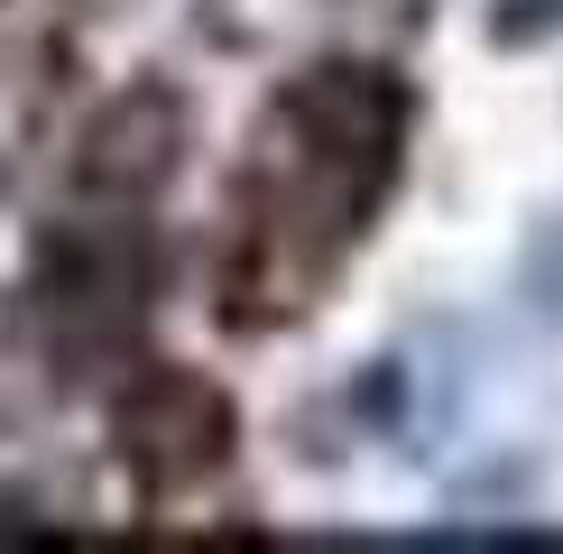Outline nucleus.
<instances>
[{
    "mask_svg": "<svg viewBox=\"0 0 563 554\" xmlns=\"http://www.w3.org/2000/svg\"><path fill=\"white\" fill-rule=\"evenodd\" d=\"M185 157V102L167 84H130L121 102L92 111L84 148H75V185L92 203H148Z\"/></svg>",
    "mask_w": 563,
    "mask_h": 554,
    "instance_id": "nucleus-4",
    "label": "nucleus"
},
{
    "mask_svg": "<svg viewBox=\"0 0 563 554\" xmlns=\"http://www.w3.org/2000/svg\"><path fill=\"white\" fill-rule=\"evenodd\" d=\"M407 148V92L379 65H314L268 121V203L250 213L260 287H305L333 250L379 213Z\"/></svg>",
    "mask_w": 563,
    "mask_h": 554,
    "instance_id": "nucleus-1",
    "label": "nucleus"
},
{
    "mask_svg": "<svg viewBox=\"0 0 563 554\" xmlns=\"http://www.w3.org/2000/svg\"><path fill=\"white\" fill-rule=\"evenodd\" d=\"M111 434H121L130 480L148 499H167L231 462V398L203 369H139L121 388V407H111Z\"/></svg>",
    "mask_w": 563,
    "mask_h": 554,
    "instance_id": "nucleus-3",
    "label": "nucleus"
},
{
    "mask_svg": "<svg viewBox=\"0 0 563 554\" xmlns=\"http://www.w3.org/2000/svg\"><path fill=\"white\" fill-rule=\"evenodd\" d=\"M139 314H148V250H139L130 222H84L46 241V259L29 277V323L65 379L111 361L139 333Z\"/></svg>",
    "mask_w": 563,
    "mask_h": 554,
    "instance_id": "nucleus-2",
    "label": "nucleus"
}]
</instances>
